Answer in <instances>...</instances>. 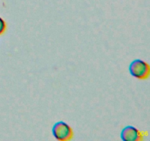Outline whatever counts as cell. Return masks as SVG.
I'll list each match as a JSON object with an SVG mask.
<instances>
[{
  "label": "cell",
  "mask_w": 150,
  "mask_h": 141,
  "mask_svg": "<svg viewBox=\"0 0 150 141\" xmlns=\"http://www.w3.org/2000/svg\"><path fill=\"white\" fill-rule=\"evenodd\" d=\"M120 137L123 141H140L143 139V135L135 126H127L122 130Z\"/></svg>",
  "instance_id": "3957f363"
},
{
  "label": "cell",
  "mask_w": 150,
  "mask_h": 141,
  "mask_svg": "<svg viewBox=\"0 0 150 141\" xmlns=\"http://www.w3.org/2000/svg\"><path fill=\"white\" fill-rule=\"evenodd\" d=\"M52 134L55 139L59 141H68L73 137V129L64 121L60 120L54 124Z\"/></svg>",
  "instance_id": "7a4b0ae2"
},
{
  "label": "cell",
  "mask_w": 150,
  "mask_h": 141,
  "mask_svg": "<svg viewBox=\"0 0 150 141\" xmlns=\"http://www.w3.org/2000/svg\"><path fill=\"white\" fill-rule=\"evenodd\" d=\"M6 29V23L1 17H0V35L3 34Z\"/></svg>",
  "instance_id": "277c9868"
},
{
  "label": "cell",
  "mask_w": 150,
  "mask_h": 141,
  "mask_svg": "<svg viewBox=\"0 0 150 141\" xmlns=\"http://www.w3.org/2000/svg\"><path fill=\"white\" fill-rule=\"evenodd\" d=\"M129 72L133 77L139 79H146L150 74L149 64L140 59H136L130 63Z\"/></svg>",
  "instance_id": "6da1fadb"
}]
</instances>
